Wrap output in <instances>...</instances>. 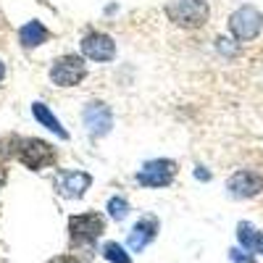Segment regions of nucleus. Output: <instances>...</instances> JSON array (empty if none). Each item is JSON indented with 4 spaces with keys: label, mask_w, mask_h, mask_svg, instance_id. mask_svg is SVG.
I'll use <instances>...</instances> for the list:
<instances>
[{
    "label": "nucleus",
    "mask_w": 263,
    "mask_h": 263,
    "mask_svg": "<svg viewBox=\"0 0 263 263\" xmlns=\"http://www.w3.org/2000/svg\"><path fill=\"white\" fill-rule=\"evenodd\" d=\"M163 13L182 29H200L211 16V8L205 0H171L166 3Z\"/></svg>",
    "instance_id": "nucleus-1"
},
{
    "label": "nucleus",
    "mask_w": 263,
    "mask_h": 263,
    "mask_svg": "<svg viewBox=\"0 0 263 263\" xmlns=\"http://www.w3.org/2000/svg\"><path fill=\"white\" fill-rule=\"evenodd\" d=\"M13 156L18 158V163H24L27 168L32 171H40V168H48L58 161V153L50 142L45 140H37V137H24L16 142V150Z\"/></svg>",
    "instance_id": "nucleus-2"
},
{
    "label": "nucleus",
    "mask_w": 263,
    "mask_h": 263,
    "mask_svg": "<svg viewBox=\"0 0 263 263\" xmlns=\"http://www.w3.org/2000/svg\"><path fill=\"white\" fill-rule=\"evenodd\" d=\"M105 232V216L98 211H87V213H77L69 218V239L71 245L77 248H87L95 245L100 234Z\"/></svg>",
    "instance_id": "nucleus-3"
},
{
    "label": "nucleus",
    "mask_w": 263,
    "mask_h": 263,
    "mask_svg": "<svg viewBox=\"0 0 263 263\" xmlns=\"http://www.w3.org/2000/svg\"><path fill=\"white\" fill-rule=\"evenodd\" d=\"M84 77H87V63H84V55H77V53L61 55L50 66V82L58 87H77Z\"/></svg>",
    "instance_id": "nucleus-4"
},
{
    "label": "nucleus",
    "mask_w": 263,
    "mask_h": 263,
    "mask_svg": "<svg viewBox=\"0 0 263 263\" xmlns=\"http://www.w3.org/2000/svg\"><path fill=\"white\" fill-rule=\"evenodd\" d=\"M263 29V13L255 6H239L232 16H229V32L234 40H255Z\"/></svg>",
    "instance_id": "nucleus-5"
},
{
    "label": "nucleus",
    "mask_w": 263,
    "mask_h": 263,
    "mask_svg": "<svg viewBox=\"0 0 263 263\" xmlns=\"http://www.w3.org/2000/svg\"><path fill=\"white\" fill-rule=\"evenodd\" d=\"M174 177H177V163H174L171 158H153L142 166V171H137V184L142 187H168L174 182Z\"/></svg>",
    "instance_id": "nucleus-6"
},
{
    "label": "nucleus",
    "mask_w": 263,
    "mask_h": 263,
    "mask_svg": "<svg viewBox=\"0 0 263 263\" xmlns=\"http://www.w3.org/2000/svg\"><path fill=\"white\" fill-rule=\"evenodd\" d=\"M82 55L95 61V63H108V61L116 58V42H114L111 34L90 32V34H84V40H82Z\"/></svg>",
    "instance_id": "nucleus-7"
},
{
    "label": "nucleus",
    "mask_w": 263,
    "mask_h": 263,
    "mask_svg": "<svg viewBox=\"0 0 263 263\" xmlns=\"http://www.w3.org/2000/svg\"><path fill=\"white\" fill-rule=\"evenodd\" d=\"M263 190V177L255 171L239 168L227 179V192L234 197V200H248V197H255Z\"/></svg>",
    "instance_id": "nucleus-8"
},
{
    "label": "nucleus",
    "mask_w": 263,
    "mask_h": 263,
    "mask_svg": "<svg viewBox=\"0 0 263 263\" xmlns=\"http://www.w3.org/2000/svg\"><path fill=\"white\" fill-rule=\"evenodd\" d=\"M82 121L92 137H105L114 126V114L105 103H87L82 111Z\"/></svg>",
    "instance_id": "nucleus-9"
},
{
    "label": "nucleus",
    "mask_w": 263,
    "mask_h": 263,
    "mask_svg": "<svg viewBox=\"0 0 263 263\" xmlns=\"http://www.w3.org/2000/svg\"><path fill=\"white\" fill-rule=\"evenodd\" d=\"M156 237H158V218L156 216H142L140 221L132 227V232L126 237V245H129V250L142 253Z\"/></svg>",
    "instance_id": "nucleus-10"
},
{
    "label": "nucleus",
    "mask_w": 263,
    "mask_h": 263,
    "mask_svg": "<svg viewBox=\"0 0 263 263\" xmlns=\"http://www.w3.org/2000/svg\"><path fill=\"white\" fill-rule=\"evenodd\" d=\"M90 184H92V177L87 171H66L55 182V190L63 197H69V200H77V197H82L87 190H90Z\"/></svg>",
    "instance_id": "nucleus-11"
},
{
    "label": "nucleus",
    "mask_w": 263,
    "mask_h": 263,
    "mask_svg": "<svg viewBox=\"0 0 263 263\" xmlns=\"http://www.w3.org/2000/svg\"><path fill=\"white\" fill-rule=\"evenodd\" d=\"M237 242L242 250H248L253 255H263V232H258L250 221L237 224Z\"/></svg>",
    "instance_id": "nucleus-12"
},
{
    "label": "nucleus",
    "mask_w": 263,
    "mask_h": 263,
    "mask_svg": "<svg viewBox=\"0 0 263 263\" xmlns=\"http://www.w3.org/2000/svg\"><path fill=\"white\" fill-rule=\"evenodd\" d=\"M32 116L37 119V124L40 126H45L48 132H53V135H58L61 140H69V132L63 129V124L58 121V116L50 111V108L45 105V103H40V100H34L32 103Z\"/></svg>",
    "instance_id": "nucleus-13"
},
{
    "label": "nucleus",
    "mask_w": 263,
    "mask_h": 263,
    "mask_svg": "<svg viewBox=\"0 0 263 263\" xmlns=\"http://www.w3.org/2000/svg\"><path fill=\"white\" fill-rule=\"evenodd\" d=\"M48 40H50V32L42 21H27V24L18 29L21 48H37V45H45Z\"/></svg>",
    "instance_id": "nucleus-14"
},
{
    "label": "nucleus",
    "mask_w": 263,
    "mask_h": 263,
    "mask_svg": "<svg viewBox=\"0 0 263 263\" xmlns=\"http://www.w3.org/2000/svg\"><path fill=\"white\" fill-rule=\"evenodd\" d=\"M100 255H103L108 263H132V255L126 253V248H124L121 242H114V239L100 248Z\"/></svg>",
    "instance_id": "nucleus-15"
},
{
    "label": "nucleus",
    "mask_w": 263,
    "mask_h": 263,
    "mask_svg": "<svg viewBox=\"0 0 263 263\" xmlns=\"http://www.w3.org/2000/svg\"><path fill=\"white\" fill-rule=\"evenodd\" d=\"M105 211H108V216H111L114 221H124V218L129 216V211H132V205H129V200H126V197H121V195H114L111 200H108Z\"/></svg>",
    "instance_id": "nucleus-16"
},
{
    "label": "nucleus",
    "mask_w": 263,
    "mask_h": 263,
    "mask_svg": "<svg viewBox=\"0 0 263 263\" xmlns=\"http://www.w3.org/2000/svg\"><path fill=\"white\" fill-rule=\"evenodd\" d=\"M229 260L232 263H255V255L248 253V250H242V248H232L229 250Z\"/></svg>",
    "instance_id": "nucleus-17"
},
{
    "label": "nucleus",
    "mask_w": 263,
    "mask_h": 263,
    "mask_svg": "<svg viewBox=\"0 0 263 263\" xmlns=\"http://www.w3.org/2000/svg\"><path fill=\"white\" fill-rule=\"evenodd\" d=\"M48 263H79V258H74V255H58V258H50Z\"/></svg>",
    "instance_id": "nucleus-18"
},
{
    "label": "nucleus",
    "mask_w": 263,
    "mask_h": 263,
    "mask_svg": "<svg viewBox=\"0 0 263 263\" xmlns=\"http://www.w3.org/2000/svg\"><path fill=\"white\" fill-rule=\"evenodd\" d=\"M195 179H200V182H208V179H211V171H205L203 166H197V168H195Z\"/></svg>",
    "instance_id": "nucleus-19"
},
{
    "label": "nucleus",
    "mask_w": 263,
    "mask_h": 263,
    "mask_svg": "<svg viewBox=\"0 0 263 263\" xmlns=\"http://www.w3.org/2000/svg\"><path fill=\"white\" fill-rule=\"evenodd\" d=\"M3 77H6V66H3V61H0V82H3Z\"/></svg>",
    "instance_id": "nucleus-20"
}]
</instances>
